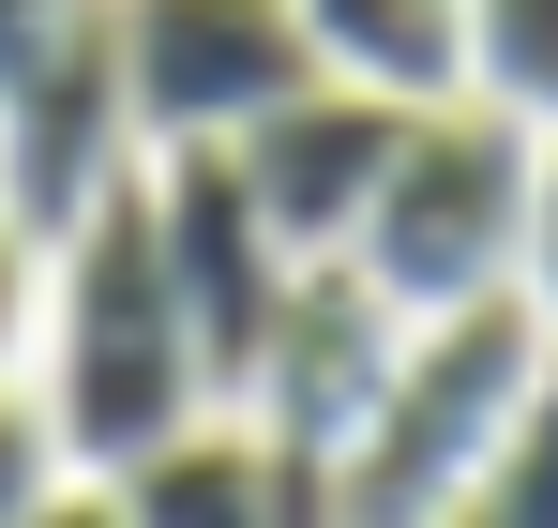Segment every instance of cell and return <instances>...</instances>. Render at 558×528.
<instances>
[{"instance_id": "4", "label": "cell", "mask_w": 558, "mask_h": 528, "mask_svg": "<svg viewBox=\"0 0 558 528\" xmlns=\"http://www.w3.org/2000/svg\"><path fill=\"white\" fill-rule=\"evenodd\" d=\"M106 46H121L136 167L151 152H227L242 121H272L287 91L317 76L287 0H106Z\"/></svg>"}, {"instance_id": "13", "label": "cell", "mask_w": 558, "mask_h": 528, "mask_svg": "<svg viewBox=\"0 0 558 528\" xmlns=\"http://www.w3.org/2000/svg\"><path fill=\"white\" fill-rule=\"evenodd\" d=\"M31 348H46V227L0 212V377H31Z\"/></svg>"}, {"instance_id": "11", "label": "cell", "mask_w": 558, "mask_h": 528, "mask_svg": "<svg viewBox=\"0 0 558 528\" xmlns=\"http://www.w3.org/2000/svg\"><path fill=\"white\" fill-rule=\"evenodd\" d=\"M438 528H558V377L529 393V423L483 453V483H468Z\"/></svg>"}, {"instance_id": "2", "label": "cell", "mask_w": 558, "mask_h": 528, "mask_svg": "<svg viewBox=\"0 0 558 528\" xmlns=\"http://www.w3.org/2000/svg\"><path fill=\"white\" fill-rule=\"evenodd\" d=\"M544 377H558V333L529 317V287H483L453 317H408L377 408L332 453V528H438L483 483V453L529 423Z\"/></svg>"}, {"instance_id": "15", "label": "cell", "mask_w": 558, "mask_h": 528, "mask_svg": "<svg viewBox=\"0 0 558 528\" xmlns=\"http://www.w3.org/2000/svg\"><path fill=\"white\" fill-rule=\"evenodd\" d=\"M15 528H121V499H106L92 468H76V483H61V499H31V514H15Z\"/></svg>"}, {"instance_id": "7", "label": "cell", "mask_w": 558, "mask_h": 528, "mask_svg": "<svg viewBox=\"0 0 558 528\" xmlns=\"http://www.w3.org/2000/svg\"><path fill=\"white\" fill-rule=\"evenodd\" d=\"M392 136H408V106H392V91L302 76L272 121H242V136H227V181L257 196V227H272L287 257H348V227H363Z\"/></svg>"}, {"instance_id": "14", "label": "cell", "mask_w": 558, "mask_h": 528, "mask_svg": "<svg viewBox=\"0 0 558 528\" xmlns=\"http://www.w3.org/2000/svg\"><path fill=\"white\" fill-rule=\"evenodd\" d=\"M513 287H529V317L558 333V136L529 152V242H513Z\"/></svg>"}, {"instance_id": "1", "label": "cell", "mask_w": 558, "mask_h": 528, "mask_svg": "<svg viewBox=\"0 0 558 528\" xmlns=\"http://www.w3.org/2000/svg\"><path fill=\"white\" fill-rule=\"evenodd\" d=\"M31 393L76 468H136L167 453L182 423H211V377H196V333H182V287H167V242H151V181L121 167L46 242V348H31Z\"/></svg>"}, {"instance_id": "12", "label": "cell", "mask_w": 558, "mask_h": 528, "mask_svg": "<svg viewBox=\"0 0 558 528\" xmlns=\"http://www.w3.org/2000/svg\"><path fill=\"white\" fill-rule=\"evenodd\" d=\"M61 483H76V453H61V423H46V393L0 377V528L31 514V499H61Z\"/></svg>"}, {"instance_id": "6", "label": "cell", "mask_w": 558, "mask_h": 528, "mask_svg": "<svg viewBox=\"0 0 558 528\" xmlns=\"http://www.w3.org/2000/svg\"><path fill=\"white\" fill-rule=\"evenodd\" d=\"M392 348H408V317L377 302L348 257H302L287 272V302H272V333H257V377H242V423L287 453H348V423L377 408V377H392Z\"/></svg>"}, {"instance_id": "8", "label": "cell", "mask_w": 558, "mask_h": 528, "mask_svg": "<svg viewBox=\"0 0 558 528\" xmlns=\"http://www.w3.org/2000/svg\"><path fill=\"white\" fill-rule=\"evenodd\" d=\"M106 499H121V528H332V468L257 439L242 408H211V423H182L167 453L106 468Z\"/></svg>"}, {"instance_id": "9", "label": "cell", "mask_w": 558, "mask_h": 528, "mask_svg": "<svg viewBox=\"0 0 558 528\" xmlns=\"http://www.w3.org/2000/svg\"><path fill=\"white\" fill-rule=\"evenodd\" d=\"M287 15H302V61L348 91H392V106L468 91V0H287Z\"/></svg>"}, {"instance_id": "10", "label": "cell", "mask_w": 558, "mask_h": 528, "mask_svg": "<svg viewBox=\"0 0 558 528\" xmlns=\"http://www.w3.org/2000/svg\"><path fill=\"white\" fill-rule=\"evenodd\" d=\"M468 106L558 136V0H468Z\"/></svg>"}, {"instance_id": "5", "label": "cell", "mask_w": 558, "mask_h": 528, "mask_svg": "<svg viewBox=\"0 0 558 528\" xmlns=\"http://www.w3.org/2000/svg\"><path fill=\"white\" fill-rule=\"evenodd\" d=\"M151 242H167V287H182V333H196V377H211V408H242V377H257V333H272L287 302V242L257 227V196L227 181V152H151Z\"/></svg>"}, {"instance_id": "3", "label": "cell", "mask_w": 558, "mask_h": 528, "mask_svg": "<svg viewBox=\"0 0 558 528\" xmlns=\"http://www.w3.org/2000/svg\"><path fill=\"white\" fill-rule=\"evenodd\" d=\"M529 121H498V106H408V136H392V167H377L363 227H348V272H363L392 317H453L483 287H513V242H529Z\"/></svg>"}]
</instances>
